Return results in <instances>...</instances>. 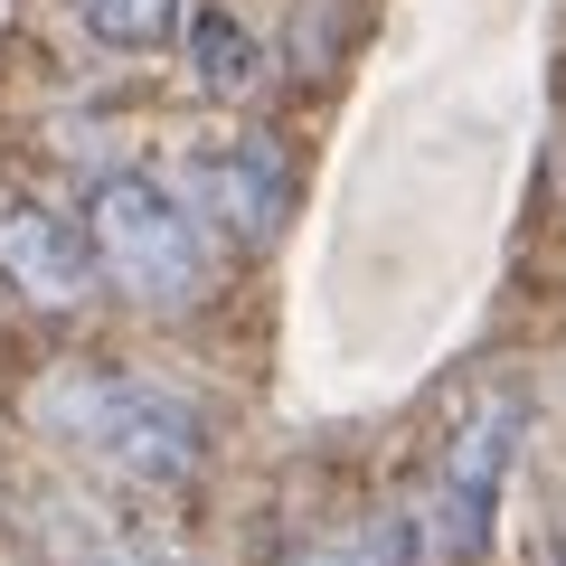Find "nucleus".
Wrapping results in <instances>:
<instances>
[{
	"label": "nucleus",
	"mask_w": 566,
	"mask_h": 566,
	"mask_svg": "<svg viewBox=\"0 0 566 566\" xmlns=\"http://www.w3.org/2000/svg\"><path fill=\"white\" fill-rule=\"evenodd\" d=\"M85 245H95V283H114L142 312H199L208 303V227L161 170H104L85 189Z\"/></svg>",
	"instance_id": "obj_2"
},
{
	"label": "nucleus",
	"mask_w": 566,
	"mask_h": 566,
	"mask_svg": "<svg viewBox=\"0 0 566 566\" xmlns=\"http://www.w3.org/2000/svg\"><path fill=\"white\" fill-rule=\"evenodd\" d=\"M0 283L39 312H66L95 293V245H85V218L48 208L39 189H0Z\"/></svg>",
	"instance_id": "obj_5"
},
{
	"label": "nucleus",
	"mask_w": 566,
	"mask_h": 566,
	"mask_svg": "<svg viewBox=\"0 0 566 566\" xmlns=\"http://www.w3.org/2000/svg\"><path fill=\"white\" fill-rule=\"evenodd\" d=\"M180 39H189V66H199V85H208L218 104H245V95L264 85V48H255V29H237L227 10H189Z\"/></svg>",
	"instance_id": "obj_6"
},
{
	"label": "nucleus",
	"mask_w": 566,
	"mask_h": 566,
	"mask_svg": "<svg viewBox=\"0 0 566 566\" xmlns=\"http://www.w3.org/2000/svg\"><path fill=\"white\" fill-rule=\"evenodd\" d=\"M39 424L85 463L123 472L142 491H180L208 463V416L161 378H123V368H57L39 387Z\"/></svg>",
	"instance_id": "obj_1"
},
{
	"label": "nucleus",
	"mask_w": 566,
	"mask_h": 566,
	"mask_svg": "<svg viewBox=\"0 0 566 566\" xmlns=\"http://www.w3.org/2000/svg\"><path fill=\"white\" fill-rule=\"evenodd\" d=\"M142 566H161V557H142Z\"/></svg>",
	"instance_id": "obj_9"
},
{
	"label": "nucleus",
	"mask_w": 566,
	"mask_h": 566,
	"mask_svg": "<svg viewBox=\"0 0 566 566\" xmlns=\"http://www.w3.org/2000/svg\"><path fill=\"white\" fill-rule=\"evenodd\" d=\"M283 566H406V528H397V520H368V528H331V538L293 547Z\"/></svg>",
	"instance_id": "obj_8"
},
{
	"label": "nucleus",
	"mask_w": 566,
	"mask_h": 566,
	"mask_svg": "<svg viewBox=\"0 0 566 566\" xmlns=\"http://www.w3.org/2000/svg\"><path fill=\"white\" fill-rule=\"evenodd\" d=\"M557 566H566V557H557Z\"/></svg>",
	"instance_id": "obj_10"
},
{
	"label": "nucleus",
	"mask_w": 566,
	"mask_h": 566,
	"mask_svg": "<svg viewBox=\"0 0 566 566\" xmlns=\"http://www.w3.org/2000/svg\"><path fill=\"white\" fill-rule=\"evenodd\" d=\"M180 199L199 208V227L218 245H274L293 218V170L264 133H218L180 161Z\"/></svg>",
	"instance_id": "obj_4"
},
{
	"label": "nucleus",
	"mask_w": 566,
	"mask_h": 566,
	"mask_svg": "<svg viewBox=\"0 0 566 566\" xmlns=\"http://www.w3.org/2000/svg\"><path fill=\"white\" fill-rule=\"evenodd\" d=\"M520 424H528V397L510 378H491L434 434V463H424V491H416V547L434 566H482L491 528H501V482L520 463Z\"/></svg>",
	"instance_id": "obj_3"
},
{
	"label": "nucleus",
	"mask_w": 566,
	"mask_h": 566,
	"mask_svg": "<svg viewBox=\"0 0 566 566\" xmlns=\"http://www.w3.org/2000/svg\"><path fill=\"white\" fill-rule=\"evenodd\" d=\"M76 20L104 48H161V39L189 29V0H76Z\"/></svg>",
	"instance_id": "obj_7"
}]
</instances>
